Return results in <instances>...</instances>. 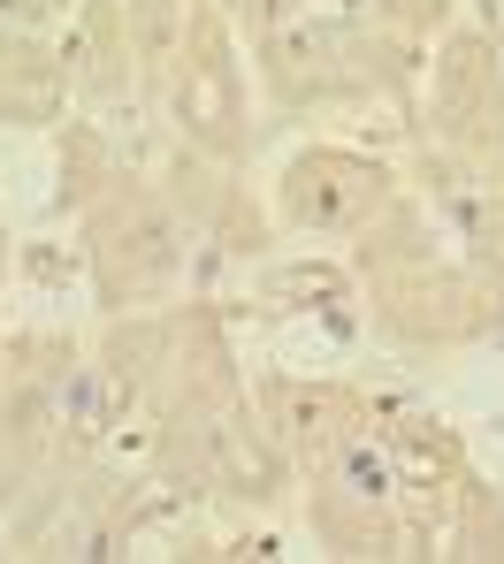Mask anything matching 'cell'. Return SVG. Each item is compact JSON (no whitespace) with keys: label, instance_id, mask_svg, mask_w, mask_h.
<instances>
[{"label":"cell","instance_id":"cell-1","mask_svg":"<svg viewBox=\"0 0 504 564\" xmlns=\"http://www.w3.org/2000/svg\"><path fill=\"white\" fill-rule=\"evenodd\" d=\"M367 176H360V169H344V176H329V191H305V214H313V221H344V214H360V206H367Z\"/></svg>","mask_w":504,"mask_h":564},{"label":"cell","instance_id":"cell-2","mask_svg":"<svg viewBox=\"0 0 504 564\" xmlns=\"http://www.w3.org/2000/svg\"><path fill=\"white\" fill-rule=\"evenodd\" d=\"M344 496H352V503H383V496H390V466H383L367 443L344 458Z\"/></svg>","mask_w":504,"mask_h":564},{"label":"cell","instance_id":"cell-3","mask_svg":"<svg viewBox=\"0 0 504 564\" xmlns=\"http://www.w3.org/2000/svg\"><path fill=\"white\" fill-rule=\"evenodd\" d=\"M62 412H69L85 435H100V427H107V381L100 375H77L69 389H62Z\"/></svg>","mask_w":504,"mask_h":564}]
</instances>
